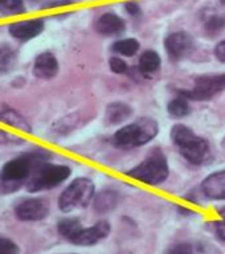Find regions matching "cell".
<instances>
[{"label": "cell", "instance_id": "1", "mask_svg": "<svg viewBox=\"0 0 225 254\" xmlns=\"http://www.w3.org/2000/svg\"><path fill=\"white\" fill-rule=\"evenodd\" d=\"M44 163L40 155H27L12 159L0 171V192L12 193L27 184L31 175L39 164Z\"/></svg>", "mask_w": 225, "mask_h": 254}, {"label": "cell", "instance_id": "2", "mask_svg": "<svg viewBox=\"0 0 225 254\" xmlns=\"http://www.w3.org/2000/svg\"><path fill=\"white\" fill-rule=\"evenodd\" d=\"M171 139L178 147L180 154L195 166L203 164L208 158L210 146L206 139L196 135L190 127L184 125H175L171 128Z\"/></svg>", "mask_w": 225, "mask_h": 254}, {"label": "cell", "instance_id": "3", "mask_svg": "<svg viewBox=\"0 0 225 254\" xmlns=\"http://www.w3.org/2000/svg\"><path fill=\"white\" fill-rule=\"evenodd\" d=\"M156 134L158 123L152 118L143 117L117 131L111 140L119 148H134L147 144Z\"/></svg>", "mask_w": 225, "mask_h": 254}, {"label": "cell", "instance_id": "4", "mask_svg": "<svg viewBox=\"0 0 225 254\" xmlns=\"http://www.w3.org/2000/svg\"><path fill=\"white\" fill-rule=\"evenodd\" d=\"M127 176L149 186H158L164 182L168 178V166L162 151H152L142 163L129 171Z\"/></svg>", "mask_w": 225, "mask_h": 254}, {"label": "cell", "instance_id": "5", "mask_svg": "<svg viewBox=\"0 0 225 254\" xmlns=\"http://www.w3.org/2000/svg\"><path fill=\"white\" fill-rule=\"evenodd\" d=\"M94 197V184L86 178L73 180L64 190L59 198V206L63 212H72L79 208H85Z\"/></svg>", "mask_w": 225, "mask_h": 254}, {"label": "cell", "instance_id": "6", "mask_svg": "<svg viewBox=\"0 0 225 254\" xmlns=\"http://www.w3.org/2000/svg\"><path fill=\"white\" fill-rule=\"evenodd\" d=\"M69 176H71V170L67 166L41 163L36 167L33 174L31 175L27 183V188L29 192L51 190L65 182Z\"/></svg>", "mask_w": 225, "mask_h": 254}, {"label": "cell", "instance_id": "7", "mask_svg": "<svg viewBox=\"0 0 225 254\" xmlns=\"http://www.w3.org/2000/svg\"><path fill=\"white\" fill-rule=\"evenodd\" d=\"M224 89L225 73L220 75H204V77H199L195 81V87H192V90L190 91H184V95L188 99L206 101L215 97Z\"/></svg>", "mask_w": 225, "mask_h": 254}, {"label": "cell", "instance_id": "8", "mask_svg": "<svg viewBox=\"0 0 225 254\" xmlns=\"http://www.w3.org/2000/svg\"><path fill=\"white\" fill-rule=\"evenodd\" d=\"M49 213V206L43 198H25L16 205V217L23 221H39Z\"/></svg>", "mask_w": 225, "mask_h": 254}, {"label": "cell", "instance_id": "9", "mask_svg": "<svg viewBox=\"0 0 225 254\" xmlns=\"http://www.w3.org/2000/svg\"><path fill=\"white\" fill-rule=\"evenodd\" d=\"M167 55L172 60H182L194 49V40L186 32H175L167 36L164 41Z\"/></svg>", "mask_w": 225, "mask_h": 254}, {"label": "cell", "instance_id": "10", "mask_svg": "<svg viewBox=\"0 0 225 254\" xmlns=\"http://www.w3.org/2000/svg\"><path fill=\"white\" fill-rule=\"evenodd\" d=\"M110 233V224L107 221H98L90 228L81 229L75 237L72 238L71 242L75 245L79 246H90L95 245L103 238H106Z\"/></svg>", "mask_w": 225, "mask_h": 254}, {"label": "cell", "instance_id": "11", "mask_svg": "<svg viewBox=\"0 0 225 254\" xmlns=\"http://www.w3.org/2000/svg\"><path fill=\"white\" fill-rule=\"evenodd\" d=\"M44 29L43 20L40 19H32V20H23V21H17V23H12L9 25V33H11L15 39L23 40H31L36 36H39Z\"/></svg>", "mask_w": 225, "mask_h": 254}, {"label": "cell", "instance_id": "12", "mask_svg": "<svg viewBox=\"0 0 225 254\" xmlns=\"http://www.w3.org/2000/svg\"><path fill=\"white\" fill-rule=\"evenodd\" d=\"M59 71V63L52 53L44 52L36 57L33 64V74L37 78L51 79L53 78Z\"/></svg>", "mask_w": 225, "mask_h": 254}, {"label": "cell", "instance_id": "13", "mask_svg": "<svg viewBox=\"0 0 225 254\" xmlns=\"http://www.w3.org/2000/svg\"><path fill=\"white\" fill-rule=\"evenodd\" d=\"M202 190L208 198L225 200V170L210 175L203 182Z\"/></svg>", "mask_w": 225, "mask_h": 254}, {"label": "cell", "instance_id": "14", "mask_svg": "<svg viewBox=\"0 0 225 254\" xmlns=\"http://www.w3.org/2000/svg\"><path fill=\"white\" fill-rule=\"evenodd\" d=\"M95 29L103 36H117L125 31V21L114 13H105L97 20Z\"/></svg>", "mask_w": 225, "mask_h": 254}, {"label": "cell", "instance_id": "15", "mask_svg": "<svg viewBox=\"0 0 225 254\" xmlns=\"http://www.w3.org/2000/svg\"><path fill=\"white\" fill-rule=\"evenodd\" d=\"M0 122L5 123L8 126L15 127L17 130L25 131V132L31 131V127L27 123V121L17 111L11 109V107H3V109H0Z\"/></svg>", "mask_w": 225, "mask_h": 254}, {"label": "cell", "instance_id": "16", "mask_svg": "<svg viewBox=\"0 0 225 254\" xmlns=\"http://www.w3.org/2000/svg\"><path fill=\"white\" fill-rule=\"evenodd\" d=\"M118 204V193L113 190H101L94 198V209L99 213H106Z\"/></svg>", "mask_w": 225, "mask_h": 254}, {"label": "cell", "instance_id": "17", "mask_svg": "<svg viewBox=\"0 0 225 254\" xmlns=\"http://www.w3.org/2000/svg\"><path fill=\"white\" fill-rule=\"evenodd\" d=\"M131 115V107L126 103L114 102L106 107V121L110 125H118Z\"/></svg>", "mask_w": 225, "mask_h": 254}, {"label": "cell", "instance_id": "18", "mask_svg": "<svg viewBox=\"0 0 225 254\" xmlns=\"http://www.w3.org/2000/svg\"><path fill=\"white\" fill-rule=\"evenodd\" d=\"M160 67V56L155 51L143 52L139 57V70L143 74L150 75Z\"/></svg>", "mask_w": 225, "mask_h": 254}, {"label": "cell", "instance_id": "19", "mask_svg": "<svg viewBox=\"0 0 225 254\" xmlns=\"http://www.w3.org/2000/svg\"><path fill=\"white\" fill-rule=\"evenodd\" d=\"M113 52H115L117 55L126 56V57H131L134 56L139 49V43L135 39H123L119 41H115L111 47Z\"/></svg>", "mask_w": 225, "mask_h": 254}, {"label": "cell", "instance_id": "20", "mask_svg": "<svg viewBox=\"0 0 225 254\" xmlns=\"http://www.w3.org/2000/svg\"><path fill=\"white\" fill-rule=\"evenodd\" d=\"M168 113L175 118H183L190 113V103L184 95H179L168 103Z\"/></svg>", "mask_w": 225, "mask_h": 254}, {"label": "cell", "instance_id": "21", "mask_svg": "<svg viewBox=\"0 0 225 254\" xmlns=\"http://www.w3.org/2000/svg\"><path fill=\"white\" fill-rule=\"evenodd\" d=\"M82 229L81 222L77 218H65L59 222V232L60 234L65 237L67 240L71 241L72 238L75 237V234L78 233L79 230Z\"/></svg>", "mask_w": 225, "mask_h": 254}, {"label": "cell", "instance_id": "22", "mask_svg": "<svg viewBox=\"0 0 225 254\" xmlns=\"http://www.w3.org/2000/svg\"><path fill=\"white\" fill-rule=\"evenodd\" d=\"M16 64V53L11 47L1 45L0 47V71L7 73L12 70Z\"/></svg>", "mask_w": 225, "mask_h": 254}, {"label": "cell", "instance_id": "23", "mask_svg": "<svg viewBox=\"0 0 225 254\" xmlns=\"http://www.w3.org/2000/svg\"><path fill=\"white\" fill-rule=\"evenodd\" d=\"M164 254H206V252L202 246L188 244V242H182V244L171 246L170 249L164 252Z\"/></svg>", "mask_w": 225, "mask_h": 254}, {"label": "cell", "instance_id": "24", "mask_svg": "<svg viewBox=\"0 0 225 254\" xmlns=\"http://www.w3.org/2000/svg\"><path fill=\"white\" fill-rule=\"evenodd\" d=\"M0 12L5 15H16L24 12L23 0H0Z\"/></svg>", "mask_w": 225, "mask_h": 254}, {"label": "cell", "instance_id": "25", "mask_svg": "<svg viewBox=\"0 0 225 254\" xmlns=\"http://www.w3.org/2000/svg\"><path fill=\"white\" fill-rule=\"evenodd\" d=\"M225 28V15L211 16L206 23V31L210 35H216Z\"/></svg>", "mask_w": 225, "mask_h": 254}, {"label": "cell", "instance_id": "26", "mask_svg": "<svg viewBox=\"0 0 225 254\" xmlns=\"http://www.w3.org/2000/svg\"><path fill=\"white\" fill-rule=\"evenodd\" d=\"M109 66H110L111 71H114L117 74H123V73H126L127 69H129L127 64L125 63L121 57H118V56L111 57L110 61H109Z\"/></svg>", "mask_w": 225, "mask_h": 254}, {"label": "cell", "instance_id": "27", "mask_svg": "<svg viewBox=\"0 0 225 254\" xmlns=\"http://www.w3.org/2000/svg\"><path fill=\"white\" fill-rule=\"evenodd\" d=\"M19 248L8 238H0V254H17Z\"/></svg>", "mask_w": 225, "mask_h": 254}, {"label": "cell", "instance_id": "28", "mask_svg": "<svg viewBox=\"0 0 225 254\" xmlns=\"http://www.w3.org/2000/svg\"><path fill=\"white\" fill-rule=\"evenodd\" d=\"M215 230L219 237L225 241V206L220 210V220L215 222Z\"/></svg>", "mask_w": 225, "mask_h": 254}, {"label": "cell", "instance_id": "29", "mask_svg": "<svg viewBox=\"0 0 225 254\" xmlns=\"http://www.w3.org/2000/svg\"><path fill=\"white\" fill-rule=\"evenodd\" d=\"M215 56H216V59L219 61L225 63V40L224 41H220L216 45V48H215Z\"/></svg>", "mask_w": 225, "mask_h": 254}, {"label": "cell", "instance_id": "30", "mask_svg": "<svg viewBox=\"0 0 225 254\" xmlns=\"http://www.w3.org/2000/svg\"><path fill=\"white\" fill-rule=\"evenodd\" d=\"M125 9L131 16H137L141 13V7L137 3H134V1H129V3L125 4Z\"/></svg>", "mask_w": 225, "mask_h": 254}, {"label": "cell", "instance_id": "31", "mask_svg": "<svg viewBox=\"0 0 225 254\" xmlns=\"http://www.w3.org/2000/svg\"><path fill=\"white\" fill-rule=\"evenodd\" d=\"M223 146H224V147H225V138H224V139H223Z\"/></svg>", "mask_w": 225, "mask_h": 254}, {"label": "cell", "instance_id": "32", "mask_svg": "<svg viewBox=\"0 0 225 254\" xmlns=\"http://www.w3.org/2000/svg\"><path fill=\"white\" fill-rule=\"evenodd\" d=\"M222 3H223V4H224V5H225V0H222Z\"/></svg>", "mask_w": 225, "mask_h": 254}]
</instances>
